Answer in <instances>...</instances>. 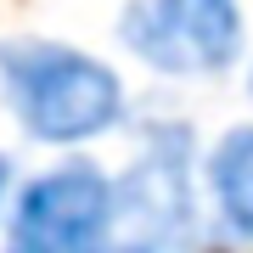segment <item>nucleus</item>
Returning <instances> with one entry per match:
<instances>
[{
    "label": "nucleus",
    "mask_w": 253,
    "mask_h": 253,
    "mask_svg": "<svg viewBox=\"0 0 253 253\" xmlns=\"http://www.w3.org/2000/svg\"><path fill=\"white\" fill-rule=\"evenodd\" d=\"M118 40L158 73H219L242 51L236 0H135Z\"/></svg>",
    "instance_id": "3"
},
{
    "label": "nucleus",
    "mask_w": 253,
    "mask_h": 253,
    "mask_svg": "<svg viewBox=\"0 0 253 253\" xmlns=\"http://www.w3.org/2000/svg\"><path fill=\"white\" fill-rule=\"evenodd\" d=\"M186 146L180 135H158L113 186V231L107 253H169L191 225V191H186Z\"/></svg>",
    "instance_id": "4"
},
{
    "label": "nucleus",
    "mask_w": 253,
    "mask_h": 253,
    "mask_svg": "<svg viewBox=\"0 0 253 253\" xmlns=\"http://www.w3.org/2000/svg\"><path fill=\"white\" fill-rule=\"evenodd\" d=\"M6 186H11V163L0 158V203H6Z\"/></svg>",
    "instance_id": "6"
},
{
    "label": "nucleus",
    "mask_w": 253,
    "mask_h": 253,
    "mask_svg": "<svg viewBox=\"0 0 253 253\" xmlns=\"http://www.w3.org/2000/svg\"><path fill=\"white\" fill-rule=\"evenodd\" d=\"M11 253H107L113 180L96 163H56L11 203Z\"/></svg>",
    "instance_id": "2"
},
{
    "label": "nucleus",
    "mask_w": 253,
    "mask_h": 253,
    "mask_svg": "<svg viewBox=\"0 0 253 253\" xmlns=\"http://www.w3.org/2000/svg\"><path fill=\"white\" fill-rule=\"evenodd\" d=\"M208 197H214L225 231L253 236V124L231 129L208 152Z\"/></svg>",
    "instance_id": "5"
},
{
    "label": "nucleus",
    "mask_w": 253,
    "mask_h": 253,
    "mask_svg": "<svg viewBox=\"0 0 253 253\" xmlns=\"http://www.w3.org/2000/svg\"><path fill=\"white\" fill-rule=\"evenodd\" d=\"M0 90L17 124L45 146L96 141L124 118V84L90 51L56 40H6L0 45Z\"/></svg>",
    "instance_id": "1"
}]
</instances>
